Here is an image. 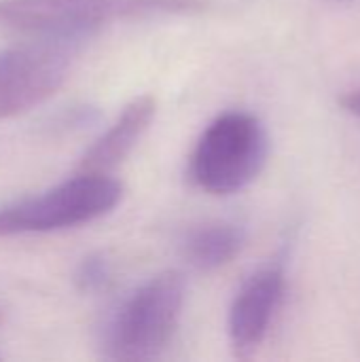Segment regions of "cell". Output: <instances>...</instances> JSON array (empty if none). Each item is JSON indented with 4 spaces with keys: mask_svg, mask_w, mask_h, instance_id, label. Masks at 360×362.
Masks as SVG:
<instances>
[{
    "mask_svg": "<svg viewBox=\"0 0 360 362\" xmlns=\"http://www.w3.org/2000/svg\"><path fill=\"white\" fill-rule=\"evenodd\" d=\"M267 134L250 112L231 110L216 117L199 136L189 163L195 187L210 195H233L263 170Z\"/></svg>",
    "mask_w": 360,
    "mask_h": 362,
    "instance_id": "obj_3",
    "label": "cell"
},
{
    "mask_svg": "<svg viewBox=\"0 0 360 362\" xmlns=\"http://www.w3.org/2000/svg\"><path fill=\"white\" fill-rule=\"evenodd\" d=\"M187 282L180 272L149 278L127 295L102 329V352L112 361H153L172 341L182 308Z\"/></svg>",
    "mask_w": 360,
    "mask_h": 362,
    "instance_id": "obj_2",
    "label": "cell"
},
{
    "mask_svg": "<svg viewBox=\"0 0 360 362\" xmlns=\"http://www.w3.org/2000/svg\"><path fill=\"white\" fill-rule=\"evenodd\" d=\"M339 102H342V106H344L348 112L360 117V89H352V91L344 93Z\"/></svg>",
    "mask_w": 360,
    "mask_h": 362,
    "instance_id": "obj_10",
    "label": "cell"
},
{
    "mask_svg": "<svg viewBox=\"0 0 360 362\" xmlns=\"http://www.w3.org/2000/svg\"><path fill=\"white\" fill-rule=\"evenodd\" d=\"M155 112H157V102L153 95H140L132 100L117 117V121L83 155L81 170L100 172V174L112 172L134 151L138 140L149 129Z\"/></svg>",
    "mask_w": 360,
    "mask_h": 362,
    "instance_id": "obj_7",
    "label": "cell"
},
{
    "mask_svg": "<svg viewBox=\"0 0 360 362\" xmlns=\"http://www.w3.org/2000/svg\"><path fill=\"white\" fill-rule=\"evenodd\" d=\"M112 276L110 261L104 252H91L87 255L74 269V284L81 293L91 295L100 293L108 286Z\"/></svg>",
    "mask_w": 360,
    "mask_h": 362,
    "instance_id": "obj_9",
    "label": "cell"
},
{
    "mask_svg": "<svg viewBox=\"0 0 360 362\" xmlns=\"http://www.w3.org/2000/svg\"><path fill=\"white\" fill-rule=\"evenodd\" d=\"M74 45L28 40L0 51V121L51 98L68 78Z\"/></svg>",
    "mask_w": 360,
    "mask_h": 362,
    "instance_id": "obj_5",
    "label": "cell"
},
{
    "mask_svg": "<svg viewBox=\"0 0 360 362\" xmlns=\"http://www.w3.org/2000/svg\"><path fill=\"white\" fill-rule=\"evenodd\" d=\"M246 233L236 223H206L182 240V257L197 272H214L229 265L244 248Z\"/></svg>",
    "mask_w": 360,
    "mask_h": 362,
    "instance_id": "obj_8",
    "label": "cell"
},
{
    "mask_svg": "<svg viewBox=\"0 0 360 362\" xmlns=\"http://www.w3.org/2000/svg\"><path fill=\"white\" fill-rule=\"evenodd\" d=\"M284 295V267L280 263L257 269L238 291L229 308L227 331L240 356L252 354L265 339Z\"/></svg>",
    "mask_w": 360,
    "mask_h": 362,
    "instance_id": "obj_6",
    "label": "cell"
},
{
    "mask_svg": "<svg viewBox=\"0 0 360 362\" xmlns=\"http://www.w3.org/2000/svg\"><path fill=\"white\" fill-rule=\"evenodd\" d=\"M123 197V185L100 172H81L62 185L0 208V238L49 233L91 223Z\"/></svg>",
    "mask_w": 360,
    "mask_h": 362,
    "instance_id": "obj_4",
    "label": "cell"
},
{
    "mask_svg": "<svg viewBox=\"0 0 360 362\" xmlns=\"http://www.w3.org/2000/svg\"><path fill=\"white\" fill-rule=\"evenodd\" d=\"M333 2H352V0H333Z\"/></svg>",
    "mask_w": 360,
    "mask_h": 362,
    "instance_id": "obj_11",
    "label": "cell"
},
{
    "mask_svg": "<svg viewBox=\"0 0 360 362\" xmlns=\"http://www.w3.org/2000/svg\"><path fill=\"white\" fill-rule=\"evenodd\" d=\"M202 8V0H0V30L28 40L76 45L110 21Z\"/></svg>",
    "mask_w": 360,
    "mask_h": 362,
    "instance_id": "obj_1",
    "label": "cell"
}]
</instances>
